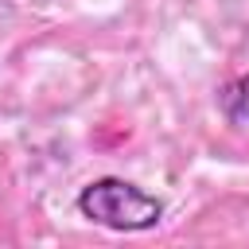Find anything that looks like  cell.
<instances>
[{"label": "cell", "instance_id": "7a4b0ae2", "mask_svg": "<svg viewBox=\"0 0 249 249\" xmlns=\"http://www.w3.org/2000/svg\"><path fill=\"white\" fill-rule=\"evenodd\" d=\"M222 109H226L230 121L249 124V74H245V78H233V82L222 89Z\"/></svg>", "mask_w": 249, "mask_h": 249}, {"label": "cell", "instance_id": "6da1fadb", "mask_svg": "<svg viewBox=\"0 0 249 249\" xmlns=\"http://www.w3.org/2000/svg\"><path fill=\"white\" fill-rule=\"evenodd\" d=\"M78 214L89 218L93 226H105L113 233H140L156 230L163 218V202L148 191H140L128 179L101 175L78 191Z\"/></svg>", "mask_w": 249, "mask_h": 249}]
</instances>
